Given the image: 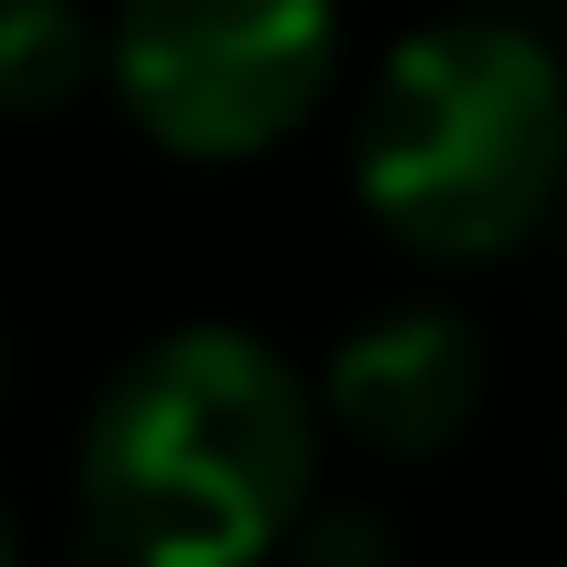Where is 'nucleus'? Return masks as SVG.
<instances>
[{
	"label": "nucleus",
	"mask_w": 567,
	"mask_h": 567,
	"mask_svg": "<svg viewBox=\"0 0 567 567\" xmlns=\"http://www.w3.org/2000/svg\"><path fill=\"white\" fill-rule=\"evenodd\" d=\"M319 389L259 329H159L80 419V538L110 567H259L319 498Z\"/></svg>",
	"instance_id": "nucleus-1"
},
{
	"label": "nucleus",
	"mask_w": 567,
	"mask_h": 567,
	"mask_svg": "<svg viewBox=\"0 0 567 567\" xmlns=\"http://www.w3.org/2000/svg\"><path fill=\"white\" fill-rule=\"evenodd\" d=\"M359 209L439 269L508 259L567 199V70L528 20L409 30L349 120Z\"/></svg>",
	"instance_id": "nucleus-2"
},
{
	"label": "nucleus",
	"mask_w": 567,
	"mask_h": 567,
	"mask_svg": "<svg viewBox=\"0 0 567 567\" xmlns=\"http://www.w3.org/2000/svg\"><path fill=\"white\" fill-rule=\"evenodd\" d=\"M110 90L169 159H259L339 90V0H120Z\"/></svg>",
	"instance_id": "nucleus-3"
},
{
	"label": "nucleus",
	"mask_w": 567,
	"mask_h": 567,
	"mask_svg": "<svg viewBox=\"0 0 567 567\" xmlns=\"http://www.w3.org/2000/svg\"><path fill=\"white\" fill-rule=\"evenodd\" d=\"M478 399H488V339H478V319H458L439 299H399V309L359 319L319 379V419L389 468L449 458L468 439Z\"/></svg>",
	"instance_id": "nucleus-4"
},
{
	"label": "nucleus",
	"mask_w": 567,
	"mask_h": 567,
	"mask_svg": "<svg viewBox=\"0 0 567 567\" xmlns=\"http://www.w3.org/2000/svg\"><path fill=\"white\" fill-rule=\"evenodd\" d=\"M110 70V30L80 0H0V120H60Z\"/></svg>",
	"instance_id": "nucleus-5"
},
{
	"label": "nucleus",
	"mask_w": 567,
	"mask_h": 567,
	"mask_svg": "<svg viewBox=\"0 0 567 567\" xmlns=\"http://www.w3.org/2000/svg\"><path fill=\"white\" fill-rule=\"evenodd\" d=\"M0 567H20V518H10V498H0Z\"/></svg>",
	"instance_id": "nucleus-6"
},
{
	"label": "nucleus",
	"mask_w": 567,
	"mask_h": 567,
	"mask_svg": "<svg viewBox=\"0 0 567 567\" xmlns=\"http://www.w3.org/2000/svg\"><path fill=\"white\" fill-rule=\"evenodd\" d=\"M259 567H269V558H259ZM279 567H319V558H299V548H289V558H279Z\"/></svg>",
	"instance_id": "nucleus-7"
},
{
	"label": "nucleus",
	"mask_w": 567,
	"mask_h": 567,
	"mask_svg": "<svg viewBox=\"0 0 567 567\" xmlns=\"http://www.w3.org/2000/svg\"><path fill=\"white\" fill-rule=\"evenodd\" d=\"M0 389H10V339H0Z\"/></svg>",
	"instance_id": "nucleus-8"
}]
</instances>
